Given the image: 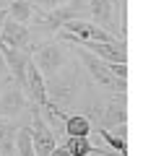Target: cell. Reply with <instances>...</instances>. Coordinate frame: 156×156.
<instances>
[{"mask_svg": "<svg viewBox=\"0 0 156 156\" xmlns=\"http://www.w3.org/2000/svg\"><path fill=\"white\" fill-rule=\"evenodd\" d=\"M65 148L70 151V156H91V154H101L94 143L89 140V135H65Z\"/></svg>", "mask_w": 156, "mask_h": 156, "instance_id": "8fae6325", "label": "cell"}, {"mask_svg": "<svg viewBox=\"0 0 156 156\" xmlns=\"http://www.w3.org/2000/svg\"><path fill=\"white\" fill-rule=\"evenodd\" d=\"M107 68H109V73H112L115 78L128 81V62H107Z\"/></svg>", "mask_w": 156, "mask_h": 156, "instance_id": "9a60e30c", "label": "cell"}, {"mask_svg": "<svg viewBox=\"0 0 156 156\" xmlns=\"http://www.w3.org/2000/svg\"><path fill=\"white\" fill-rule=\"evenodd\" d=\"M83 11H86V18H91V21H96L99 26H104L107 31L115 34V13H117V5L115 0H83ZM117 39H120V29H117L115 34Z\"/></svg>", "mask_w": 156, "mask_h": 156, "instance_id": "277c9868", "label": "cell"}, {"mask_svg": "<svg viewBox=\"0 0 156 156\" xmlns=\"http://www.w3.org/2000/svg\"><path fill=\"white\" fill-rule=\"evenodd\" d=\"M23 94H26V99L31 101L34 107H42L50 101V91H47V81H44V76L39 73V68L34 65V60H29L26 62V70H23Z\"/></svg>", "mask_w": 156, "mask_h": 156, "instance_id": "3957f363", "label": "cell"}, {"mask_svg": "<svg viewBox=\"0 0 156 156\" xmlns=\"http://www.w3.org/2000/svg\"><path fill=\"white\" fill-rule=\"evenodd\" d=\"M29 107H31V101L26 99L23 89L13 78H8L5 83H0V117L3 120H18L21 115L29 112Z\"/></svg>", "mask_w": 156, "mask_h": 156, "instance_id": "7a4b0ae2", "label": "cell"}, {"mask_svg": "<svg viewBox=\"0 0 156 156\" xmlns=\"http://www.w3.org/2000/svg\"><path fill=\"white\" fill-rule=\"evenodd\" d=\"M101 122L99 128H117V125L128 122V101H125V91H112L107 96L104 107H101Z\"/></svg>", "mask_w": 156, "mask_h": 156, "instance_id": "5b68a950", "label": "cell"}, {"mask_svg": "<svg viewBox=\"0 0 156 156\" xmlns=\"http://www.w3.org/2000/svg\"><path fill=\"white\" fill-rule=\"evenodd\" d=\"M52 115H57L62 120V133L65 135H91V130H94L89 115H65L60 107L52 109Z\"/></svg>", "mask_w": 156, "mask_h": 156, "instance_id": "9c48e42d", "label": "cell"}, {"mask_svg": "<svg viewBox=\"0 0 156 156\" xmlns=\"http://www.w3.org/2000/svg\"><path fill=\"white\" fill-rule=\"evenodd\" d=\"M3 8H5L8 18H16V21H21V23H31V18H34L31 0H13L11 5H3Z\"/></svg>", "mask_w": 156, "mask_h": 156, "instance_id": "7c38bea8", "label": "cell"}, {"mask_svg": "<svg viewBox=\"0 0 156 156\" xmlns=\"http://www.w3.org/2000/svg\"><path fill=\"white\" fill-rule=\"evenodd\" d=\"M50 156H70V151L65 148V143H60V140H57V143H55V148L50 151Z\"/></svg>", "mask_w": 156, "mask_h": 156, "instance_id": "e0dca14e", "label": "cell"}, {"mask_svg": "<svg viewBox=\"0 0 156 156\" xmlns=\"http://www.w3.org/2000/svg\"><path fill=\"white\" fill-rule=\"evenodd\" d=\"M96 133L104 138V143L112 148V154H117V156H128V154H125V151H128V143H125V138H120V135L109 133V128H99Z\"/></svg>", "mask_w": 156, "mask_h": 156, "instance_id": "5bb4252c", "label": "cell"}, {"mask_svg": "<svg viewBox=\"0 0 156 156\" xmlns=\"http://www.w3.org/2000/svg\"><path fill=\"white\" fill-rule=\"evenodd\" d=\"M0 55H3V60H5L8 76H11L18 86H23V70H26V62L31 60L29 50H21V47H11V44H3V42H0Z\"/></svg>", "mask_w": 156, "mask_h": 156, "instance_id": "52a82bcc", "label": "cell"}, {"mask_svg": "<svg viewBox=\"0 0 156 156\" xmlns=\"http://www.w3.org/2000/svg\"><path fill=\"white\" fill-rule=\"evenodd\" d=\"M78 50L73 52L76 55V62H81V65L86 68V73H89V78H91V83L96 86V89H104L107 94H112V91H125L128 89V81H120V78H115L109 73V68H107V62L101 60V57H96V55H91L86 47H81V44H76Z\"/></svg>", "mask_w": 156, "mask_h": 156, "instance_id": "6da1fadb", "label": "cell"}, {"mask_svg": "<svg viewBox=\"0 0 156 156\" xmlns=\"http://www.w3.org/2000/svg\"><path fill=\"white\" fill-rule=\"evenodd\" d=\"M65 3H73V0H31V5L39 8V11H52V8L65 5Z\"/></svg>", "mask_w": 156, "mask_h": 156, "instance_id": "2e32d148", "label": "cell"}, {"mask_svg": "<svg viewBox=\"0 0 156 156\" xmlns=\"http://www.w3.org/2000/svg\"><path fill=\"white\" fill-rule=\"evenodd\" d=\"M16 120H3L0 117V156H16Z\"/></svg>", "mask_w": 156, "mask_h": 156, "instance_id": "30bf717a", "label": "cell"}, {"mask_svg": "<svg viewBox=\"0 0 156 156\" xmlns=\"http://www.w3.org/2000/svg\"><path fill=\"white\" fill-rule=\"evenodd\" d=\"M81 47H86L91 55L101 57L104 62H128L125 39H109V42H83Z\"/></svg>", "mask_w": 156, "mask_h": 156, "instance_id": "ba28073f", "label": "cell"}, {"mask_svg": "<svg viewBox=\"0 0 156 156\" xmlns=\"http://www.w3.org/2000/svg\"><path fill=\"white\" fill-rule=\"evenodd\" d=\"M31 29H29V23H21L16 21V18H3V26H0V42L3 44H11V47H21V50H26L29 44H31Z\"/></svg>", "mask_w": 156, "mask_h": 156, "instance_id": "8992f818", "label": "cell"}, {"mask_svg": "<svg viewBox=\"0 0 156 156\" xmlns=\"http://www.w3.org/2000/svg\"><path fill=\"white\" fill-rule=\"evenodd\" d=\"M16 156H37L31 146V135H29V125H18L16 130Z\"/></svg>", "mask_w": 156, "mask_h": 156, "instance_id": "4fadbf2b", "label": "cell"}]
</instances>
